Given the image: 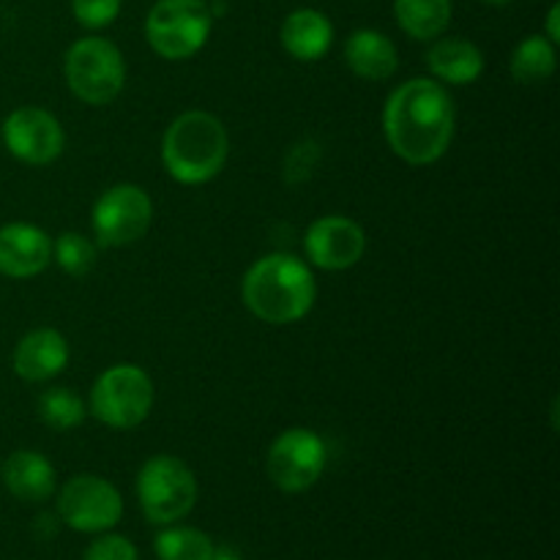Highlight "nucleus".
I'll return each mask as SVG.
<instances>
[{"label":"nucleus","instance_id":"obj_1","mask_svg":"<svg viewBox=\"0 0 560 560\" xmlns=\"http://www.w3.org/2000/svg\"><path fill=\"white\" fill-rule=\"evenodd\" d=\"M457 126L454 98L443 82L416 77L388 96L383 135L402 162L427 167L448 151Z\"/></svg>","mask_w":560,"mask_h":560},{"label":"nucleus","instance_id":"obj_2","mask_svg":"<svg viewBox=\"0 0 560 560\" xmlns=\"http://www.w3.org/2000/svg\"><path fill=\"white\" fill-rule=\"evenodd\" d=\"M241 299L257 320L271 323V326H290V323L304 320L315 306V273L295 255L271 252L244 273Z\"/></svg>","mask_w":560,"mask_h":560},{"label":"nucleus","instance_id":"obj_3","mask_svg":"<svg viewBox=\"0 0 560 560\" xmlns=\"http://www.w3.org/2000/svg\"><path fill=\"white\" fill-rule=\"evenodd\" d=\"M230 156V137L222 120L206 109H189L162 137V164L178 184L200 186L217 178Z\"/></svg>","mask_w":560,"mask_h":560},{"label":"nucleus","instance_id":"obj_4","mask_svg":"<svg viewBox=\"0 0 560 560\" xmlns=\"http://www.w3.org/2000/svg\"><path fill=\"white\" fill-rule=\"evenodd\" d=\"M63 74L71 93L91 107L115 102L126 85V60L109 38L85 36L66 52Z\"/></svg>","mask_w":560,"mask_h":560},{"label":"nucleus","instance_id":"obj_5","mask_svg":"<svg viewBox=\"0 0 560 560\" xmlns=\"http://www.w3.org/2000/svg\"><path fill=\"white\" fill-rule=\"evenodd\" d=\"M137 498L148 523L175 525L195 509L197 479L184 459L156 454L137 474Z\"/></svg>","mask_w":560,"mask_h":560},{"label":"nucleus","instance_id":"obj_6","mask_svg":"<svg viewBox=\"0 0 560 560\" xmlns=\"http://www.w3.org/2000/svg\"><path fill=\"white\" fill-rule=\"evenodd\" d=\"M213 11L206 0H156L145 16V38L156 55L186 60L206 47Z\"/></svg>","mask_w":560,"mask_h":560},{"label":"nucleus","instance_id":"obj_7","mask_svg":"<svg viewBox=\"0 0 560 560\" xmlns=\"http://www.w3.org/2000/svg\"><path fill=\"white\" fill-rule=\"evenodd\" d=\"M153 408V381L137 364H115L91 388V413L109 430H135Z\"/></svg>","mask_w":560,"mask_h":560},{"label":"nucleus","instance_id":"obj_8","mask_svg":"<svg viewBox=\"0 0 560 560\" xmlns=\"http://www.w3.org/2000/svg\"><path fill=\"white\" fill-rule=\"evenodd\" d=\"M328 463V448L317 432L306 430V427H293L284 430L277 441L268 448V479L273 487L288 495H299V492L312 490L320 481L323 470Z\"/></svg>","mask_w":560,"mask_h":560},{"label":"nucleus","instance_id":"obj_9","mask_svg":"<svg viewBox=\"0 0 560 560\" xmlns=\"http://www.w3.org/2000/svg\"><path fill=\"white\" fill-rule=\"evenodd\" d=\"M58 517L77 534H107L124 517V498L102 476H71L58 492Z\"/></svg>","mask_w":560,"mask_h":560},{"label":"nucleus","instance_id":"obj_10","mask_svg":"<svg viewBox=\"0 0 560 560\" xmlns=\"http://www.w3.org/2000/svg\"><path fill=\"white\" fill-rule=\"evenodd\" d=\"M153 202L142 186L118 184L104 191L93 206V235L102 246H129L148 233Z\"/></svg>","mask_w":560,"mask_h":560},{"label":"nucleus","instance_id":"obj_11","mask_svg":"<svg viewBox=\"0 0 560 560\" xmlns=\"http://www.w3.org/2000/svg\"><path fill=\"white\" fill-rule=\"evenodd\" d=\"M3 142L20 162L44 167L63 153L66 135L60 120L42 107H20L5 118Z\"/></svg>","mask_w":560,"mask_h":560},{"label":"nucleus","instance_id":"obj_12","mask_svg":"<svg viewBox=\"0 0 560 560\" xmlns=\"http://www.w3.org/2000/svg\"><path fill=\"white\" fill-rule=\"evenodd\" d=\"M304 249L323 271H345L364 257L366 233L350 217H320L306 230Z\"/></svg>","mask_w":560,"mask_h":560},{"label":"nucleus","instance_id":"obj_13","mask_svg":"<svg viewBox=\"0 0 560 560\" xmlns=\"http://www.w3.org/2000/svg\"><path fill=\"white\" fill-rule=\"evenodd\" d=\"M52 260V238L42 228L11 222L0 228V273L9 279H31Z\"/></svg>","mask_w":560,"mask_h":560},{"label":"nucleus","instance_id":"obj_14","mask_svg":"<svg viewBox=\"0 0 560 560\" xmlns=\"http://www.w3.org/2000/svg\"><path fill=\"white\" fill-rule=\"evenodd\" d=\"M11 364L25 383H47L69 364V342L55 328H33L14 348Z\"/></svg>","mask_w":560,"mask_h":560},{"label":"nucleus","instance_id":"obj_15","mask_svg":"<svg viewBox=\"0 0 560 560\" xmlns=\"http://www.w3.org/2000/svg\"><path fill=\"white\" fill-rule=\"evenodd\" d=\"M0 479H3L5 490L14 498L25 503H42L55 495V468L42 452L33 448H20L11 454L3 465H0Z\"/></svg>","mask_w":560,"mask_h":560},{"label":"nucleus","instance_id":"obj_16","mask_svg":"<svg viewBox=\"0 0 560 560\" xmlns=\"http://www.w3.org/2000/svg\"><path fill=\"white\" fill-rule=\"evenodd\" d=\"M345 63L355 77L370 82L392 80L399 66V52L392 38L372 27L353 31L345 42Z\"/></svg>","mask_w":560,"mask_h":560},{"label":"nucleus","instance_id":"obj_17","mask_svg":"<svg viewBox=\"0 0 560 560\" xmlns=\"http://www.w3.org/2000/svg\"><path fill=\"white\" fill-rule=\"evenodd\" d=\"M279 38H282V47L288 49L290 58L312 63L331 49L334 25L323 11L295 9L284 16Z\"/></svg>","mask_w":560,"mask_h":560},{"label":"nucleus","instance_id":"obj_18","mask_svg":"<svg viewBox=\"0 0 560 560\" xmlns=\"http://www.w3.org/2000/svg\"><path fill=\"white\" fill-rule=\"evenodd\" d=\"M427 66L435 80L448 82V85H470L485 71V55L474 42L463 36L435 38L427 52Z\"/></svg>","mask_w":560,"mask_h":560},{"label":"nucleus","instance_id":"obj_19","mask_svg":"<svg viewBox=\"0 0 560 560\" xmlns=\"http://www.w3.org/2000/svg\"><path fill=\"white\" fill-rule=\"evenodd\" d=\"M452 0H394L399 27L416 42H432L446 33L452 22Z\"/></svg>","mask_w":560,"mask_h":560},{"label":"nucleus","instance_id":"obj_20","mask_svg":"<svg viewBox=\"0 0 560 560\" xmlns=\"http://www.w3.org/2000/svg\"><path fill=\"white\" fill-rule=\"evenodd\" d=\"M558 52L547 36H528L514 47L509 71L520 85H545L556 74Z\"/></svg>","mask_w":560,"mask_h":560},{"label":"nucleus","instance_id":"obj_21","mask_svg":"<svg viewBox=\"0 0 560 560\" xmlns=\"http://www.w3.org/2000/svg\"><path fill=\"white\" fill-rule=\"evenodd\" d=\"M213 550L217 545L206 530L186 525H164L162 534L153 539V552L159 560H211Z\"/></svg>","mask_w":560,"mask_h":560},{"label":"nucleus","instance_id":"obj_22","mask_svg":"<svg viewBox=\"0 0 560 560\" xmlns=\"http://www.w3.org/2000/svg\"><path fill=\"white\" fill-rule=\"evenodd\" d=\"M38 416H42V421L49 427V430L69 432L85 421L88 410H85V402H82L74 392L58 386V388H47V392L38 397Z\"/></svg>","mask_w":560,"mask_h":560},{"label":"nucleus","instance_id":"obj_23","mask_svg":"<svg viewBox=\"0 0 560 560\" xmlns=\"http://www.w3.org/2000/svg\"><path fill=\"white\" fill-rule=\"evenodd\" d=\"M52 260H58V266L63 268L69 277L85 279L88 273L96 268L98 249L91 238H85L82 233H63L58 241H52Z\"/></svg>","mask_w":560,"mask_h":560},{"label":"nucleus","instance_id":"obj_24","mask_svg":"<svg viewBox=\"0 0 560 560\" xmlns=\"http://www.w3.org/2000/svg\"><path fill=\"white\" fill-rule=\"evenodd\" d=\"M124 0H71V11L80 25L98 31L118 20Z\"/></svg>","mask_w":560,"mask_h":560},{"label":"nucleus","instance_id":"obj_25","mask_svg":"<svg viewBox=\"0 0 560 560\" xmlns=\"http://www.w3.org/2000/svg\"><path fill=\"white\" fill-rule=\"evenodd\" d=\"M82 560H140V552L126 536L98 534V539L91 541Z\"/></svg>","mask_w":560,"mask_h":560},{"label":"nucleus","instance_id":"obj_26","mask_svg":"<svg viewBox=\"0 0 560 560\" xmlns=\"http://www.w3.org/2000/svg\"><path fill=\"white\" fill-rule=\"evenodd\" d=\"M558 20H560V5L556 3V5H552V9H550V14H547V38H550L552 44L560 42Z\"/></svg>","mask_w":560,"mask_h":560},{"label":"nucleus","instance_id":"obj_27","mask_svg":"<svg viewBox=\"0 0 560 560\" xmlns=\"http://www.w3.org/2000/svg\"><path fill=\"white\" fill-rule=\"evenodd\" d=\"M49 520L52 517H47V514H42V517L36 520V530H38V536H44V539L55 534V525H49Z\"/></svg>","mask_w":560,"mask_h":560},{"label":"nucleus","instance_id":"obj_28","mask_svg":"<svg viewBox=\"0 0 560 560\" xmlns=\"http://www.w3.org/2000/svg\"><path fill=\"white\" fill-rule=\"evenodd\" d=\"M211 560H241V556L233 550V547H217Z\"/></svg>","mask_w":560,"mask_h":560},{"label":"nucleus","instance_id":"obj_29","mask_svg":"<svg viewBox=\"0 0 560 560\" xmlns=\"http://www.w3.org/2000/svg\"><path fill=\"white\" fill-rule=\"evenodd\" d=\"M481 3H487V5H506V3H512V0H481Z\"/></svg>","mask_w":560,"mask_h":560}]
</instances>
